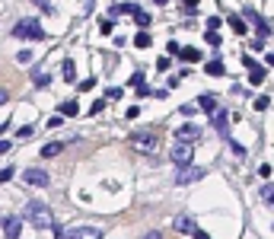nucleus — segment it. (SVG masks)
I'll return each instance as SVG.
<instances>
[{
  "mask_svg": "<svg viewBox=\"0 0 274 239\" xmlns=\"http://www.w3.org/2000/svg\"><path fill=\"white\" fill-rule=\"evenodd\" d=\"M191 6H198V0H185V10H191Z\"/></svg>",
  "mask_w": 274,
  "mask_h": 239,
  "instance_id": "58836bf2",
  "label": "nucleus"
},
{
  "mask_svg": "<svg viewBox=\"0 0 274 239\" xmlns=\"http://www.w3.org/2000/svg\"><path fill=\"white\" fill-rule=\"evenodd\" d=\"M92 86H96V77H90V80H80V83H77V90H80V93H90Z\"/></svg>",
  "mask_w": 274,
  "mask_h": 239,
  "instance_id": "bb28decb",
  "label": "nucleus"
},
{
  "mask_svg": "<svg viewBox=\"0 0 274 239\" xmlns=\"http://www.w3.org/2000/svg\"><path fill=\"white\" fill-rule=\"evenodd\" d=\"M122 96V86H112V90H105V99H118Z\"/></svg>",
  "mask_w": 274,
  "mask_h": 239,
  "instance_id": "c85d7f7f",
  "label": "nucleus"
},
{
  "mask_svg": "<svg viewBox=\"0 0 274 239\" xmlns=\"http://www.w3.org/2000/svg\"><path fill=\"white\" fill-rule=\"evenodd\" d=\"M64 147H67L64 140H51V143H45V147H42V156H45V160H55V156L64 153Z\"/></svg>",
  "mask_w": 274,
  "mask_h": 239,
  "instance_id": "f8f14e48",
  "label": "nucleus"
},
{
  "mask_svg": "<svg viewBox=\"0 0 274 239\" xmlns=\"http://www.w3.org/2000/svg\"><path fill=\"white\" fill-rule=\"evenodd\" d=\"M166 51H169V54H179V51H182V45H179V42H166Z\"/></svg>",
  "mask_w": 274,
  "mask_h": 239,
  "instance_id": "c756f323",
  "label": "nucleus"
},
{
  "mask_svg": "<svg viewBox=\"0 0 274 239\" xmlns=\"http://www.w3.org/2000/svg\"><path fill=\"white\" fill-rule=\"evenodd\" d=\"M172 227H176V233H188V236L198 230V227H195V220H191L188 214H179L176 220H172Z\"/></svg>",
  "mask_w": 274,
  "mask_h": 239,
  "instance_id": "9d476101",
  "label": "nucleus"
},
{
  "mask_svg": "<svg viewBox=\"0 0 274 239\" xmlns=\"http://www.w3.org/2000/svg\"><path fill=\"white\" fill-rule=\"evenodd\" d=\"M0 227H3L6 239H19V236H23V220H19V217H3Z\"/></svg>",
  "mask_w": 274,
  "mask_h": 239,
  "instance_id": "1a4fd4ad",
  "label": "nucleus"
},
{
  "mask_svg": "<svg viewBox=\"0 0 274 239\" xmlns=\"http://www.w3.org/2000/svg\"><path fill=\"white\" fill-rule=\"evenodd\" d=\"M32 80H35L38 86H48V80H51V77H48L45 70H32Z\"/></svg>",
  "mask_w": 274,
  "mask_h": 239,
  "instance_id": "b1692460",
  "label": "nucleus"
},
{
  "mask_svg": "<svg viewBox=\"0 0 274 239\" xmlns=\"http://www.w3.org/2000/svg\"><path fill=\"white\" fill-rule=\"evenodd\" d=\"M144 239H159V233H147V236H144Z\"/></svg>",
  "mask_w": 274,
  "mask_h": 239,
  "instance_id": "ea45409f",
  "label": "nucleus"
},
{
  "mask_svg": "<svg viewBox=\"0 0 274 239\" xmlns=\"http://www.w3.org/2000/svg\"><path fill=\"white\" fill-rule=\"evenodd\" d=\"M64 239H102V230L99 227H73V230H64Z\"/></svg>",
  "mask_w": 274,
  "mask_h": 239,
  "instance_id": "423d86ee",
  "label": "nucleus"
},
{
  "mask_svg": "<svg viewBox=\"0 0 274 239\" xmlns=\"http://www.w3.org/2000/svg\"><path fill=\"white\" fill-rule=\"evenodd\" d=\"M26 220H29L32 227H38V230H51V227H55L51 207H45L42 201H29V207H26Z\"/></svg>",
  "mask_w": 274,
  "mask_h": 239,
  "instance_id": "f03ea898",
  "label": "nucleus"
},
{
  "mask_svg": "<svg viewBox=\"0 0 274 239\" xmlns=\"http://www.w3.org/2000/svg\"><path fill=\"white\" fill-rule=\"evenodd\" d=\"M102 108H105V102H102V99H99V102H92V105H90V115H96V112H102Z\"/></svg>",
  "mask_w": 274,
  "mask_h": 239,
  "instance_id": "7c9ffc66",
  "label": "nucleus"
},
{
  "mask_svg": "<svg viewBox=\"0 0 274 239\" xmlns=\"http://www.w3.org/2000/svg\"><path fill=\"white\" fill-rule=\"evenodd\" d=\"M191 236H195V239H211L207 233H201V230H195V233H191Z\"/></svg>",
  "mask_w": 274,
  "mask_h": 239,
  "instance_id": "4c0bfd02",
  "label": "nucleus"
},
{
  "mask_svg": "<svg viewBox=\"0 0 274 239\" xmlns=\"http://www.w3.org/2000/svg\"><path fill=\"white\" fill-rule=\"evenodd\" d=\"M207 73H211V77H223L226 73V67H223V61L220 58H213V61H207V67H204Z\"/></svg>",
  "mask_w": 274,
  "mask_h": 239,
  "instance_id": "2eb2a0df",
  "label": "nucleus"
},
{
  "mask_svg": "<svg viewBox=\"0 0 274 239\" xmlns=\"http://www.w3.org/2000/svg\"><path fill=\"white\" fill-rule=\"evenodd\" d=\"M13 175H16V166H6V169H0V185H3V182H10Z\"/></svg>",
  "mask_w": 274,
  "mask_h": 239,
  "instance_id": "a878e982",
  "label": "nucleus"
},
{
  "mask_svg": "<svg viewBox=\"0 0 274 239\" xmlns=\"http://www.w3.org/2000/svg\"><path fill=\"white\" fill-rule=\"evenodd\" d=\"M153 3H159V6H166V3H169V0H153Z\"/></svg>",
  "mask_w": 274,
  "mask_h": 239,
  "instance_id": "a19ab883",
  "label": "nucleus"
},
{
  "mask_svg": "<svg viewBox=\"0 0 274 239\" xmlns=\"http://www.w3.org/2000/svg\"><path fill=\"white\" fill-rule=\"evenodd\" d=\"M23 182H26V185H35V188H45V185H48V172H45V169H26V172H23Z\"/></svg>",
  "mask_w": 274,
  "mask_h": 239,
  "instance_id": "6e6552de",
  "label": "nucleus"
},
{
  "mask_svg": "<svg viewBox=\"0 0 274 239\" xmlns=\"http://www.w3.org/2000/svg\"><path fill=\"white\" fill-rule=\"evenodd\" d=\"M268 105H271V99H268V96H258V99H255V108H258V112H265Z\"/></svg>",
  "mask_w": 274,
  "mask_h": 239,
  "instance_id": "cd10ccee",
  "label": "nucleus"
},
{
  "mask_svg": "<svg viewBox=\"0 0 274 239\" xmlns=\"http://www.w3.org/2000/svg\"><path fill=\"white\" fill-rule=\"evenodd\" d=\"M99 29H102L105 35H109V32H112V19H102V23H99Z\"/></svg>",
  "mask_w": 274,
  "mask_h": 239,
  "instance_id": "72a5a7b5",
  "label": "nucleus"
},
{
  "mask_svg": "<svg viewBox=\"0 0 274 239\" xmlns=\"http://www.w3.org/2000/svg\"><path fill=\"white\" fill-rule=\"evenodd\" d=\"M131 147H134L137 153L156 156V153H159V137H156L153 131H137V134H131Z\"/></svg>",
  "mask_w": 274,
  "mask_h": 239,
  "instance_id": "7ed1b4c3",
  "label": "nucleus"
},
{
  "mask_svg": "<svg viewBox=\"0 0 274 239\" xmlns=\"http://www.w3.org/2000/svg\"><path fill=\"white\" fill-rule=\"evenodd\" d=\"M207 29H220V16H211V19H207Z\"/></svg>",
  "mask_w": 274,
  "mask_h": 239,
  "instance_id": "473e14b6",
  "label": "nucleus"
},
{
  "mask_svg": "<svg viewBox=\"0 0 274 239\" xmlns=\"http://www.w3.org/2000/svg\"><path fill=\"white\" fill-rule=\"evenodd\" d=\"M262 201L268 204V207H274V185H265L262 188Z\"/></svg>",
  "mask_w": 274,
  "mask_h": 239,
  "instance_id": "5701e85b",
  "label": "nucleus"
},
{
  "mask_svg": "<svg viewBox=\"0 0 274 239\" xmlns=\"http://www.w3.org/2000/svg\"><path fill=\"white\" fill-rule=\"evenodd\" d=\"M6 102H10V93H6V90H0V105H6Z\"/></svg>",
  "mask_w": 274,
  "mask_h": 239,
  "instance_id": "e433bc0d",
  "label": "nucleus"
},
{
  "mask_svg": "<svg viewBox=\"0 0 274 239\" xmlns=\"http://www.w3.org/2000/svg\"><path fill=\"white\" fill-rule=\"evenodd\" d=\"M198 108H204V112H213V108H217V96H201V99H198Z\"/></svg>",
  "mask_w": 274,
  "mask_h": 239,
  "instance_id": "f3484780",
  "label": "nucleus"
},
{
  "mask_svg": "<svg viewBox=\"0 0 274 239\" xmlns=\"http://www.w3.org/2000/svg\"><path fill=\"white\" fill-rule=\"evenodd\" d=\"M243 64L249 67V83H252V86H262V83H265V77H268V70H265V67H258L255 61L245 58V54H243Z\"/></svg>",
  "mask_w": 274,
  "mask_h": 239,
  "instance_id": "0eeeda50",
  "label": "nucleus"
},
{
  "mask_svg": "<svg viewBox=\"0 0 274 239\" xmlns=\"http://www.w3.org/2000/svg\"><path fill=\"white\" fill-rule=\"evenodd\" d=\"M156 67H159V70H169L172 64H169V58H159V61H156Z\"/></svg>",
  "mask_w": 274,
  "mask_h": 239,
  "instance_id": "f704fd0d",
  "label": "nucleus"
},
{
  "mask_svg": "<svg viewBox=\"0 0 274 239\" xmlns=\"http://www.w3.org/2000/svg\"><path fill=\"white\" fill-rule=\"evenodd\" d=\"M134 45H137V48H150V45H153V38L147 35V29H140L137 35H134Z\"/></svg>",
  "mask_w": 274,
  "mask_h": 239,
  "instance_id": "a211bd4d",
  "label": "nucleus"
},
{
  "mask_svg": "<svg viewBox=\"0 0 274 239\" xmlns=\"http://www.w3.org/2000/svg\"><path fill=\"white\" fill-rule=\"evenodd\" d=\"M61 77H64V80H67V83H73V80H77V67H73V64H70V61H67V64H64V67H61Z\"/></svg>",
  "mask_w": 274,
  "mask_h": 239,
  "instance_id": "6ab92c4d",
  "label": "nucleus"
},
{
  "mask_svg": "<svg viewBox=\"0 0 274 239\" xmlns=\"http://www.w3.org/2000/svg\"><path fill=\"white\" fill-rule=\"evenodd\" d=\"M204 42L211 45V48H217L220 45V35H217V29H207V35H204Z\"/></svg>",
  "mask_w": 274,
  "mask_h": 239,
  "instance_id": "393cba45",
  "label": "nucleus"
},
{
  "mask_svg": "<svg viewBox=\"0 0 274 239\" xmlns=\"http://www.w3.org/2000/svg\"><path fill=\"white\" fill-rule=\"evenodd\" d=\"M230 29L236 32V35H245V23L239 16H230Z\"/></svg>",
  "mask_w": 274,
  "mask_h": 239,
  "instance_id": "412c9836",
  "label": "nucleus"
},
{
  "mask_svg": "<svg viewBox=\"0 0 274 239\" xmlns=\"http://www.w3.org/2000/svg\"><path fill=\"white\" fill-rule=\"evenodd\" d=\"M245 16H249V23H255V29H258V35H262V38H265V35H268V29H271V26H268V23H265V19H262V16H258V13H255V10H249V13H245Z\"/></svg>",
  "mask_w": 274,
  "mask_h": 239,
  "instance_id": "4468645a",
  "label": "nucleus"
},
{
  "mask_svg": "<svg viewBox=\"0 0 274 239\" xmlns=\"http://www.w3.org/2000/svg\"><path fill=\"white\" fill-rule=\"evenodd\" d=\"M134 23L140 26V29H147V26H150V23H153V16H147V13H144V10H137V13H134Z\"/></svg>",
  "mask_w": 274,
  "mask_h": 239,
  "instance_id": "4be33fe9",
  "label": "nucleus"
},
{
  "mask_svg": "<svg viewBox=\"0 0 274 239\" xmlns=\"http://www.w3.org/2000/svg\"><path fill=\"white\" fill-rule=\"evenodd\" d=\"M176 137L179 140H198V137H201V128H198V125H182L176 131Z\"/></svg>",
  "mask_w": 274,
  "mask_h": 239,
  "instance_id": "ddd939ff",
  "label": "nucleus"
},
{
  "mask_svg": "<svg viewBox=\"0 0 274 239\" xmlns=\"http://www.w3.org/2000/svg\"><path fill=\"white\" fill-rule=\"evenodd\" d=\"M61 125H64V115H55V118L48 121V128H61Z\"/></svg>",
  "mask_w": 274,
  "mask_h": 239,
  "instance_id": "2f4dec72",
  "label": "nucleus"
},
{
  "mask_svg": "<svg viewBox=\"0 0 274 239\" xmlns=\"http://www.w3.org/2000/svg\"><path fill=\"white\" fill-rule=\"evenodd\" d=\"M169 156L179 163V166H182V163H191L195 160V140H179L176 137V143L169 147Z\"/></svg>",
  "mask_w": 274,
  "mask_h": 239,
  "instance_id": "20e7f679",
  "label": "nucleus"
},
{
  "mask_svg": "<svg viewBox=\"0 0 274 239\" xmlns=\"http://www.w3.org/2000/svg\"><path fill=\"white\" fill-rule=\"evenodd\" d=\"M211 118H213V128H217L220 134H230V115L226 112H217V108H213Z\"/></svg>",
  "mask_w": 274,
  "mask_h": 239,
  "instance_id": "9b49d317",
  "label": "nucleus"
},
{
  "mask_svg": "<svg viewBox=\"0 0 274 239\" xmlns=\"http://www.w3.org/2000/svg\"><path fill=\"white\" fill-rule=\"evenodd\" d=\"M179 58H182L185 64H195V61H201V51H198V48H182Z\"/></svg>",
  "mask_w": 274,
  "mask_h": 239,
  "instance_id": "dca6fc26",
  "label": "nucleus"
},
{
  "mask_svg": "<svg viewBox=\"0 0 274 239\" xmlns=\"http://www.w3.org/2000/svg\"><path fill=\"white\" fill-rule=\"evenodd\" d=\"M80 112V105H77V99H70V102H64L61 105V115H67V118H73V115Z\"/></svg>",
  "mask_w": 274,
  "mask_h": 239,
  "instance_id": "aec40b11",
  "label": "nucleus"
},
{
  "mask_svg": "<svg viewBox=\"0 0 274 239\" xmlns=\"http://www.w3.org/2000/svg\"><path fill=\"white\" fill-rule=\"evenodd\" d=\"M13 147V140H0V156H3L6 153V150H10Z\"/></svg>",
  "mask_w": 274,
  "mask_h": 239,
  "instance_id": "c9c22d12",
  "label": "nucleus"
},
{
  "mask_svg": "<svg viewBox=\"0 0 274 239\" xmlns=\"http://www.w3.org/2000/svg\"><path fill=\"white\" fill-rule=\"evenodd\" d=\"M13 38H19V42H42L45 29H42V23H38L35 16H26V19H19V23L13 26Z\"/></svg>",
  "mask_w": 274,
  "mask_h": 239,
  "instance_id": "f257e3e1",
  "label": "nucleus"
},
{
  "mask_svg": "<svg viewBox=\"0 0 274 239\" xmlns=\"http://www.w3.org/2000/svg\"><path fill=\"white\" fill-rule=\"evenodd\" d=\"M201 169H198V166H191V163H182V166H179V172H176V182H179V185H191V182H198V179H201Z\"/></svg>",
  "mask_w": 274,
  "mask_h": 239,
  "instance_id": "39448f33",
  "label": "nucleus"
}]
</instances>
